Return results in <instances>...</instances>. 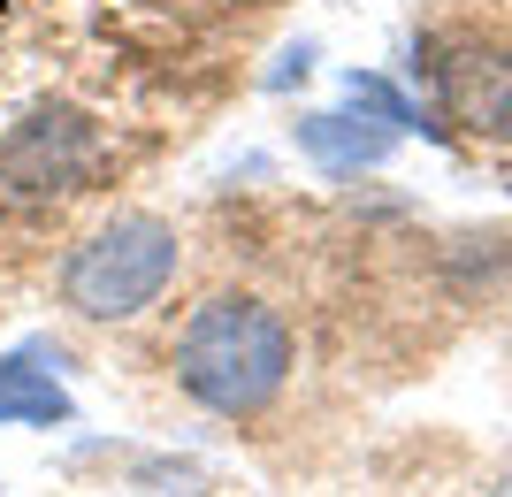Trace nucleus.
Here are the masks:
<instances>
[{
	"instance_id": "obj_1",
	"label": "nucleus",
	"mask_w": 512,
	"mask_h": 497,
	"mask_svg": "<svg viewBox=\"0 0 512 497\" xmlns=\"http://www.w3.org/2000/svg\"><path fill=\"white\" fill-rule=\"evenodd\" d=\"M291 360H299L291 322L268 299H253V291L199 299L169 337L176 390L192 406H207L214 421H260L283 398V383H291Z\"/></svg>"
},
{
	"instance_id": "obj_2",
	"label": "nucleus",
	"mask_w": 512,
	"mask_h": 497,
	"mask_svg": "<svg viewBox=\"0 0 512 497\" xmlns=\"http://www.w3.org/2000/svg\"><path fill=\"white\" fill-rule=\"evenodd\" d=\"M176 260H184L176 222L115 215L107 230H92V238L62 260L54 291H62V306L85 314V322H138V314L176 283Z\"/></svg>"
},
{
	"instance_id": "obj_3",
	"label": "nucleus",
	"mask_w": 512,
	"mask_h": 497,
	"mask_svg": "<svg viewBox=\"0 0 512 497\" xmlns=\"http://www.w3.org/2000/svg\"><path fill=\"white\" fill-rule=\"evenodd\" d=\"M428 77H436V100H444L451 123L512 146V54H497V46H436Z\"/></svg>"
},
{
	"instance_id": "obj_4",
	"label": "nucleus",
	"mask_w": 512,
	"mask_h": 497,
	"mask_svg": "<svg viewBox=\"0 0 512 497\" xmlns=\"http://www.w3.org/2000/svg\"><path fill=\"white\" fill-rule=\"evenodd\" d=\"M0 169H8V184L31 192V199L77 192L85 169H92V130L77 123V115H39V123H23L16 138H8Z\"/></svg>"
},
{
	"instance_id": "obj_5",
	"label": "nucleus",
	"mask_w": 512,
	"mask_h": 497,
	"mask_svg": "<svg viewBox=\"0 0 512 497\" xmlns=\"http://www.w3.org/2000/svg\"><path fill=\"white\" fill-rule=\"evenodd\" d=\"M69 390L46 368H31V352H8L0 360V429H62L69 421Z\"/></svg>"
},
{
	"instance_id": "obj_6",
	"label": "nucleus",
	"mask_w": 512,
	"mask_h": 497,
	"mask_svg": "<svg viewBox=\"0 0 512 497\" xmlns=\"http://www.w3.org/2000/svg\"><path fill=\"white\" fill-rule=\"evenodd\" d=\"M497 497H512V475H505V482H497Z\"/></svg>"
}]
</instances>
